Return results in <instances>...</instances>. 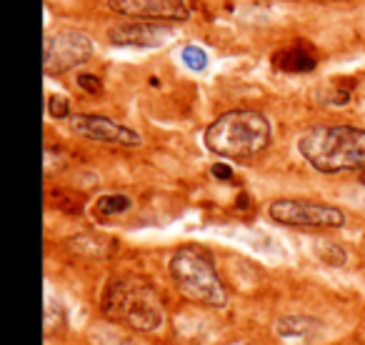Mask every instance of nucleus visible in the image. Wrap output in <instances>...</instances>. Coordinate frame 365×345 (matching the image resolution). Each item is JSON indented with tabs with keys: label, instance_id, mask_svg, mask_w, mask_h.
<instances>
[{
	"label": "nucleus",
	"instance_id": "f257e3e1",
	"mask_svg": "<svg viewBox=\"0 0 365 345\" xmlns=\"http://www.w3.org/2000/svg\"><path fill=\"white\" fill-rule=\"evenodd\" d=\"M298 150L315 170H365V130L353 125H318L298 138Z\"/></svg>",
	"mask_w": 365,
	"mask_h": 345
},
{
	"label": "nucleus",
	"instance_id": "f03ea898",
	"mask_svg": "<svg viewBox=\"0 0 365 345\" xmlns=\"http://www.w3.org/2000/svg\"><path fill=\"white\" fill-rule=\"evenodd\" d=\"M270 143V123L258 110H230L205 128V145L220 158H253Z\"/></svg>",
	"mask_w": 365,
	"mask_h": 345
},
{
	"label": "nucleus",
	"instance_id": "7ed1b4c3",
	"mask_svg": "<svg viewBox=\"0 0 365 345\" xmlns=\"http://www.w3.org/2000/svg\"><path fill=\"white\" fill-rule=\"evenodd\" d=\"M170 275L178 290L205 308H223L228 303L225 285L215 270L213 255L200 245H182L170 258Z\"/></svg>",
	"mask_w": 365,
	"mask_h": 345
},
{
	"label": "nucleus",
	"instance_id": "20e7f679",
	"mask_svg": "<svg viewBox=\"0 0 365 345\" xmlns=\"http://www.w3.org/2000/svg\"><path fill=\"white\" fill-rule=\"evenodd\" d=\"M103 310H106V315L123 320L143 333H150L163 325L160 298L145 280L138 278L110 283V288L106 290V298H103Z\"/></svg>",
	"mask_w": 365,
	"mask_h": 345
},
{
	"label": "nucleus",
	"instance_id": "39448f33",
	"mask_svg": "<svg viewBox=\"0 0 365 345\" xmlns=\"http://www.w3.org/2000/svg\"><path fill=\"white\" fill-rule=\"evenodd\" d=\"M268 215L275 223L293 225V228H343L345 225V213L340 208L293 198L273 200Z\"/></svg>",
	"mask_w": 365,
	"mask_h": 345
},
{
	"label": "nucleus",
	"instance_id": "423d86ee",
	"mask_svg": "<svg viewBox=\"0 0 365 345\" xmlns=\"http://www.w3.org/2000/svg\"><path fill=\"white\" fill-rule=\"evenodd\" d=\"M93 56V43L86 33L81 31H58L48 33L43 41V68L48 76H61L81 63H86Z\"/></svg>",
	"mask_w": 365,
	"mask_h": 345
},
{
	"label": "nucleus",
	"instance_id": "0eeeda50",
	"mask_svg": "<svg viewBox=\"0 0 365 345\" xmlns=\"http://www.w3.org/2000/svg\"><path fill=\"white\" fill-rule=\"evenodd\" d=\"M108 8L123 18L133 21H188L190 8L185 0H108Z\"/></svg>",
	"mask_w": 365,
	"mask_h": 345
},
{
	"label": "nucleus",
	"instance_id": "6e6552de",
	"mask_svg": "<svg viewBox=\"0 0 365 345\" xmlns=\"http://www.w3.org/2000/svg\"><path fill=\"white\" fill-rule=\"evenodd\" d=\"M71 128L78 135L88 138V140L98 143H110V145H123V148H138L143 143L140 133H135L133 128L115 123L106 115H91V113H81V115L71 118Z\"/></svg>",
	"mask_w": 365,
	"mask_h": 345
},
{
	"label": "nucleus",
	"instance_id": "1a4fd4ad",
	"mask_svg": "<svg viewBox=\"0 0 365 345\" xmlns=\"http://www.w3.org/2000/svg\"><path fill=\"white\" fill-rule=\"evenodd\" d=\"M173 28L165 23L150 21H128L118 23L108 31L113 46H133V48H158L173 38Z\"/></svg>",
	"mask_w": 365,
	"mask_h": 345
},
{
	"label": "nucleus",
	"instance_id": "9d476101",
	"mask_svg": "<svg viewBox=\"0 0 365 345\" xmlns=\"http://www.w3.org/2000/svg\"><path fill=\"white\" fill-rule=\"evenodd\" d=\"M315 63L318 61H315L313 51L300 46V43L283 48V51H278L273 56V66L283 73H310L315 68Z\"/></svg>",
	"mask_w": 365,
	"mask_h": 345
},
{
	"label": "nucleus",
	"instance_id": "9b49d317",
	"mask_svg": "<svg viewBox=\"0 0 365 345\" xmlns=\"http://www.w3.org/2000/svg\"><path fill=\"white\" fill-rule=\"evenodd\" d=\"M320 330V320L305 315H285L275 325V333L288 340H310Z\"/></svg>",
	"mask_w": 365,
	"mask_h": 345
},
{
	"label": "nucleus",
	"instance_id": "f8f14e48",
	"mask_svg": "<svg viewBox=\"0 0 365 345\" xmlns=\"http://www.w3.org/2000/svg\"><path fill=\"white\" fill-rule=\"evenodd\" d=\"M130 208V198L123 193H108L96 200V215L98 218H110V215H120Z\"/></svg>",
	"mask_w": 365,
	"mask_h": 345
},
{
	"label": "nucleus",
	"instance_id": "ddd939ff",
	"mask_svg": "<svg viewBox=\"0 0 365 345\" xmlns=\"http://www.w3.org/2000/svg\"><path fill=\"white\" fill-rule=\"evenodd\" d=\"M180 58H182V63L195 73L205 71V66H208V56H205V51L200 46H185L180 53Z\"/></svg>",
	"mask_w": 365,
	"mask_h": 345
},
{
	"label": "nucleus",
	"instance_id": "4468645a",
	"mask_svg": "<svg viewBox=\"0 0 365 345\" xmlns=\"http://www.w3.org/2000/svg\"><path fill=\"white\" fill-rule=\"evenodd\" d=\"M48 113H51V118H68L71 115V101H68L66 96H51L48 98Z\"/></svg>",
	"mask_w": 365,
	"mask_h": 345
},
{
	"label": "nucleus",
	"instance_id": "2eb2a0df",
	"mask_svg": "<svg viewBox=\"0 0 365 345\" xmlns=\"http://www.w3.org/2000/svg\"><path fill=\"white\" fill-rule=\"evenodd\" d=\"M78 88H83V91L91 93V96H98V93H103L101 78H96L93 73H83V76H78Z\"/></svg>",
	"mask_w": 365,
	"mask_h": 345
},
{
	"label": "nucleus",
	"instance_id": "dca6fc26",
	"mask_svg": "<svg viewBox=\"0 0 365 345\" xmlns=\"http://www.w3.org/2000/svg\"><path fill=\"white\" fill-rule=\"evenodd\" d=\"M210 172H213L218 180H230V178H233V170H230L225 163H215V165L210 168Z\"/></svg>",
	"mask_w": 365,
	"mask_h": 345
}]
</instances>
